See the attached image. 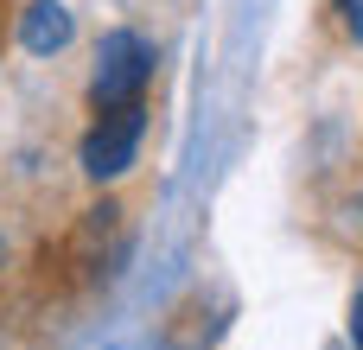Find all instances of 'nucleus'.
<instances>
[{"mask_svg":"<svg viewBox=\"0 0 363 350\" xmlns=\"http://www.w3.org/2000/svg\"><path fill=\"white\" fill-rule=\"evenodd\" d=\"M147 83H153V45H147L140 32H128V26L102 32V51H96V70H89V102H96V115L140 102Z\"/></svg>","mask_w":363,"mask_h":350,"instance_id":"nucleus-1","label":"nucleus"},{"mask_svg":"<svg viewBox=\"0 0 363 350\" xmlns=\"http://www.w3.org/2000/svg\"><path fill=\"white\" fill-rule=\"evenodd\" d=\"M140 140H147V102L102 108L96 128L83 134V172H89V179H121V172L134 166Z\"/></svg>","mask_w":363,"mask_h":350,"instance_id":"nucleus-2","label":"nucleus"},{"mask_svg":"<svg viewBox=\"0 0 363 350\" xmlns=\"http://www.w3.org/2000/svg\"><path fill=\"white\" fill-rule=\"evenodd\" d=\"M19 45H26L32 57H57V51L70 45V13H64L57 0H32V6L19 13Z\"/></svg>","mask_w":363,"mask_h":350,"instance_id":"nucleus-3","label":"nucleus"},{"mask_svg":"<svg viewBox=\"0 0 363 350\" xmlns=\"http://www.w3.org/2000/svg\"><path fill=\"white\" fill-rule=\"evenodd\" d=\"M351 350H363V287L351 293Z\"/></svg>","mask_w":363,"mask_h":350,"instance_id":"nucleus-4","label":"nucleus"},{"mask_svg":"<svg viewBox=\"0 0 363 350\" xmlns=\"http://www.w3.org/2000/svg\"><path fill=\"white\" fill-rule=\"evenodd\" d=\"M338 6H345V32L363 38V0H338Z\"/></svg>","mask_w":363,"mask_h":350,"instance_id":"nucleus-5","label":"nucleus"},{"mask_svg":"<svg viewBox=\"0 0 363 350\" xmlns=\"http://www.w3.org/2000/svg\"><path fill=\"white\" fill-rule=\"evenodd\" d=\"M0 255H6V242H0Z\"/></svg>","mask_w":363,"mask_h":350,"instance_id":"nucleus-6","label":"nucleus"}]
</instances>
